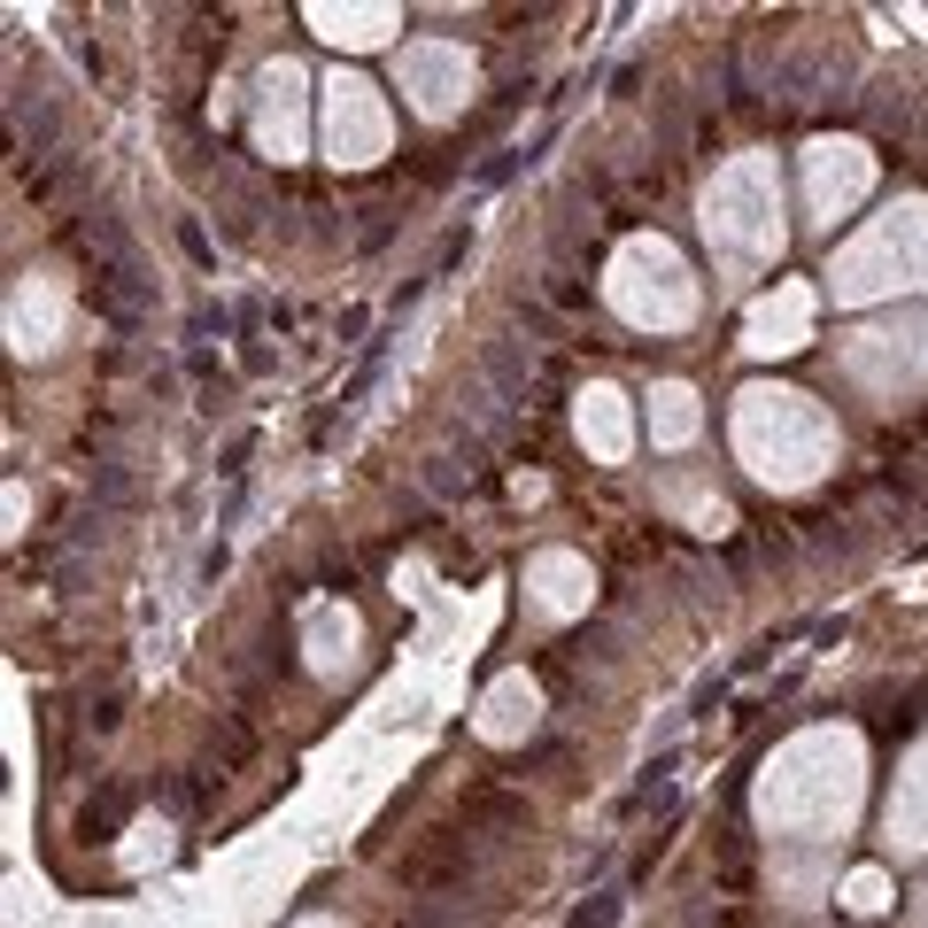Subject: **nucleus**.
Masks as SVG:
<instances>
[{
	"label": "nucleus",
	"mask_w": 928,
	"mask_h": 928,
	"mask_svg": "<svg viewBox=\"0 0 928 928\" xmlns=\"http://www.w3.org/2000/svg\"><path fill=\"white\" fill-rule=\"evenodd\" d=\"M472 835V828H465ZM457 828H434L426 843H410L402 852V890H418V897H434V890H465V875H472V843H465Z\"/></svg>",
	"instance_id": "1"
},
{
	"label": "nucleus",
	"mask_w": 928,
	"mask_h": 928,
	"mask_svg": "<svg viewBox=\"0 0 928 928\" xmlns=\"http://www.w3.org/2000/svg\"><path fill=\"white\" fill-rule=\"evenodd\" d=\"M457 820L465 828H487V835H511V828H527V797L519 790H495V782H472L457 797Z\"/></svg>",
	"instance_id": "2"
},
{
	"label": "nucleus",
	"mask_w": 928,
	"mask_h": 928,
	"mask_svg": "<svg viewBox=\"0 0 928 928\" xmlns=\"http://www.w3.org/2000/svg\"><path fill=\"white\" fill-rule=\"evenodd\" d=\"M527 372H534V357H527V341H511V333L480 349V379H487L503 402H519V395H527Z\"/></svg>",
	"instance_id": "3"
},
{
	"label": "nucleus",
	"mask_w": 928,
	"mask_h": 928,
	"mask_svg": "<svg viewBox=\"0 0 928 928\" xmlns=\"http://www.w3.org/2000/svg\"><path fill=\"white\" fill-rule=\"evenodd\" d=\"M124 812H132V790H124V782H109L101 797H86V805H77V835H94V843H109V835L124 828Z\"/></svg>",
	"instance_id": "4"
},
{
	"label": "nucleus",
	"mask_w": 928,
	"mask_h": 928,
	"mask_svg": "<svg viewBox=\"0 0 928 928\" xmlns=\"http://www.w3.org/2000/svg\"><path fill=\"white\" fill-rule=\"evenodd\" d=\"M155 797H162V812H202V805H209V782H194V774H162Z\"/></svg>",
	"instance_id": "5"
},
{
	"label": "nucleus",
	"mask_w": 928,
	"mask_h": 928,
	"mask_svg": "<svg viewBox=\"0 0 928 928\" xmlns=\"http://www.w3.org/2000/svg\"><path fill=\"white\" fill-rule=\"evenodd\" d=\"M519 162H534V147H495V155L480 162V186H503V179L519 171Z\"/></svg>",
	"instance_id": "6"
},
{
	"label": "nucleus",
	"mask_w": 928,
	"mask_h": 928,
	"mask_svg": "<svg viewBox=\"0 0 928 928\" xmlns=\"http://www.w3.org/2000/svg\"><path fill=\"white\" fill-rule=\"evenodd\" d=\"M619 905H627L619 890H604V897H588V905L573 913V928H612V920H619Z\"/></svg>",
	"instance_id": "7"
},
{
	"label": "nucleus",
	"mask_w": 928,
	"mask_h": 928,
	"mask_svg": "<svg viewBox=\"0 0 928 928\" xmlns=\"http://www.w3.org/2000/svg\"><path fill=\"white\" fill-rule=\"evenodd\" d=\"M317 580H325V588H349V580H357V557H349V550H325V557H317Z\"/></svg>",
	"instance_id": "8"
},
{
	"label": "nucleus",
	"mask_w": 928,
	"mask_h": 928,
	"mask_svg": "<svg viewBox=\"0 0 928 928\" xmlns=\"http://www.w3.org/2000/svg\"><path fill=\"white\" fill-rule=\"evenodd\" d=\"M179 248H186V256H194V264H202V272H209V264H217V248H209V232H202V225H194V217H179Z\"/></svg>",
	"instance_id": "9"
},
{
	"label": "nucleus",
	"mask_w": 928,
	"mask_h": 928,
	"mask_svg": "<svg viewBox=\"0 0 928 928\" xmlns=\"http://www.w3.org/2000/svg\"><path fill=\"white\" fill-rule=\"evenodd\" d=\"M457 487H465L457 457H434V465H426V495H457Z\"/></svg>",
	"instance_id": "10"
},
{
	"label": "nucleus",
	"mask_w": 928,
	"mask_h": 928,
	"mask_svg": "<svg viewBox=\"0 0 928 928\" xmlns=\"http://www.w3.org/2000/svg\"><path fill=\"white\" fill-rule=\"evenodd\" d=\"M395 232V209H364V225H357V248H379Z\"/></svg>",
	"instance_id": "11"
},
{
	"label": "nucleus",
	"mask_w": 928,
	"mask_h": 928,
	"mask_svg": "<svg viewBox=\"0 0 928 928\" xmlns=\"http://www.w3.org/2000/svg\"><path fill=\"white\" fill-rule=\"evenodd\" d=\"M94 495H101V503H132V480H124L117 465H101V472H94Z\"/></svg>",
	"instance_id": "12"
},
{
	"label": "nucleus",
	"mask_w": 928,
	"mask_h": 928,
	"mask_svg": "<svg viewBox=\"0 0 928 928\" xmlns=\"http://www.w3.org/2000/svg\"><path fill=\"white\" fill-rule=\"evenodd\" d=\"M465 248H472V232H465V225H457V232H449V240H442V256H434V272H449V264H457V256H465Z\"/></svg>",
	"instance_id": "13"
},
{
	"label": "nucleus",
	"mask_w": 928,
	"mask_h": 928,
	"mask_svg": "<svg viewBox=\"0 0 928 928\" xmlns=\"http://www.w3.org/2000/svg\"><path fill=\"white\" fill-rule=\"evenodd\" d=\"M550 302H557V310H588V294H580L573 279H550Z\"/></svg>",
	"instance_id": "14"
},
{
	"label": "nucleus",
	"mask_w": 928,
	"mask_h": 928,
	"mask_svg": "<svg viewBox=\"0 0 928 928\" xmlns=\"http://www.w3.org/2000/svg\"><path fill=\"white\" fill-rule=\"evenodd\" d=\"M720 704H727V682H704V689H697V720H712Z\"/></svg>",
	"instance_id": "15"
}]
</instances>
